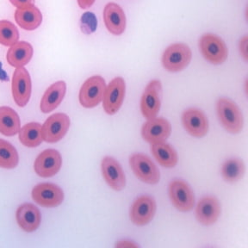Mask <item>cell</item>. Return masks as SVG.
<instances>
[{
	"label": "cell",
	"instance_id": "cell-1",
	"mask_svg": "<svg viewBox=\"0 0 248 248\" xmlns=\"http://www.w3.org/2000/svg\"><path fill=\"white\" fill-rule=\"evenodd\" d=\"M217 116L222 127L231 134H238L243 128V116L240 108L232 100L221 97L217 101Z\"/></svg>",
	"mask_w": 248,
	"mask_h": 248
},
{
	"label": "cell",
	"instance_id": "cell-2",
	"mask_svg": "<svg viewBox=\"0 0 248 248\" xmlns=\"http://www.w3.org/2000/svg\"><path fill=\"white\" fill-rule=\"evenodd\" d=\"M191 58L190 46L185 43H173L163 53V67L170 73L181 72L190 64Z\"/></svg>",
	"mask_w": 248,
	"mask_h": 248
},
{
	"label": "cell",
	"instance_id": "cell-3",
	"mask_svg": "<svg viewBox=\"0 0 248 248\" xmlns=\"http://www.w3.org/2000/svg\"><path fill=\"white\" fill-rule=\"evenodd\" d=\"M199 47L203 58L214 65H221L228 59L229 50L227 45L218 35L214 34L202 35Z\"/></svg>",
	"mask_w": 248,
	"mask_h": 248
},
{
	"label": "cell",
	"instance_id": "cell-4",
	"mask_svg": "<svg viewBox=\"0 0 248 248\" xmlns=\"http://www.w3.org/2000/svg\"><path fill=\"white\" fill-rule=\"evenodd\" d=\"M129 165L133 172L140 181L148 185H156L159 182V169L150 158L143 154H134L129 158Z\"/></svg>",
	"mask_w": 248,
	"mask_h": 248
},
{
	"label": "cell",
	"instance_id": "cell-5",
	"mask_svg": "<svg viewBox=\"0 0 248 248\" xmlns=\"http://www.w3.org/2000/svg\"><path fill=\"white\" fill-rule=\"evenodd\" d=\"M106 89L105 78L99 75L89 78L79 92V102L85 108H94L103 100Z\"/></svg>",
	"mask_w": 248,
	"mask_h": 248
},
{
	"label": "cell",
	"instance_id": "cell-6",
	"mask_svg": "<svg viewBox=\"0 0 248 248\" xmlns=\"http://www.w3.org/2000/svg\"><path fill=\"white\" fill-rule=\"evenodd\" d=\"M161 97V82L157 79L149 82L144 90L140 100V110L145 118L151 119L157 116L160 109Z\"/></svg>",
	"mask_w": 248,
	"mask_h": 248
},
{
	"label": "cell",
	"instance_id": "cell-7",
	"mask_svg": "<svg viewBox=\"0 0 248 248\" xmlns=\"http://www.w3.org/2000/svg\"><path fill=\"white\" fill-rule=\"evenodd\" d=\"M125 92L126 84L123 78L116 77L109 82L102 100L105 112L112 116L120 109L124 103Z\"/></svg>",
	"mask_w": 248,
	"mask_h": 248
},
{
	"label": "cell",
	"instance_id": "cell-8",
	"mask_svg": "<svg viewBox=\"0 0 248 248\" xmlns=\"http://www.w3.org/2000/svg\"><path fill=\"white\" fill-rule=\"evenodd\" d=\"M169 197L175 208L181 212L193 209L195 197L190 186L184 180L176 179L169 186Z\"/></svg>",
	"mask_w": 248,
	"mask_h": 248
},
{
	"label": "cell",
	"instance_id": "cell-9",
	"mask_svg": "<svg viewBox=\"0 0 248 248\" xmlns=\"http://www.w3.org/2000/svg\"><path fill=\"white\" fill-rule=\"evenodd\" d=\"M69 127V117L66 114L56 113L52 115L42 126L43 140L48 143L57 142L66 136Z\"/></svg>",
	"mask_w": 248,
	"mask_h": 248
},
{
	"label": "cell",
	"instance_id": "cell-10",
	"mask_svg": "<svg viewBox=\"0 0 248 248\" xmlns=\"http://www.w3.org/2000/svg\"><path fill=\"white\" fill-rule=\"evenodd\" d=\"M32 198L39 205L54 208L62 204L64 200V192L62 188L54 184L43 183L33 189Z\"/></svg>",
	"mask_w": 248,
	"mask_h": 248
},
{
	"label": "cell",
	"instance_id": "cell-11",
	"mask_svg": "<svg viewBox=\"0 0 248 248\" xmlns=\"http://www.w3.org/2000/svg\"><path fill=\"white\" fill-rule=\"evenodd\" d=\"M171 133L170 123L165 118L154 117L147 119L141 129V136L150 144L166 141Z\"/></svg>",
	"mask_w": 248,
	"mask_h": 248
},
{
	"label": "cell",
	"instance_id": "cell-12",
	"mask_svg": "<svg viewBox=\"0 0 248 248\" xmlns=\"http://www.w3.org/2000/svg\"><path fill=\"white\" fill-rule=\"evenodd\" d=\"M31 79L30 74L24 67H17L12 77V96L16 104L24 107L31 98Z\"/></svg>",
	"mask_w": 248,
	"mask_h": 248
},
{
	"label": "cell",
	"instance_id": "cell-13",
	"mask_svg": "<svg viewBox=\"0 0 248 248\" xmlns=\"http://www.w3.org/2000/svg\"><path fill=\"white\" fill-rule=\"evenodd\" d=\"M184 128L188 134L196 138H202L209 131V121L204 113L198 108H190L182 115Z\"/></svg>",
	"mask_w": 248,
	"mask_h": 248
},
{
	"label": "cell",
	"instance_id": "cell-14",
	"mask_svg": "<svg viewBox=\"0 0 248 248\" xmlns=\"http://www.w3.org/2000/svg\"><path fill=\"white\" fill-rule=\"evenodd\" d=\"M62 165V155L57 150L47 149L39 155L35 159L36 174L42 178H50L57 174Z\"/></svg>",
	"mask_w": 248,
	"mask_h": 248
},
{
	"label": "cell",
	"instance_id": "cell-15",
	"mask_svg": "<svg viewBox=\"0 0 248 248\" xmlns=\"http://www.w3.org/2000/svg\"><path fill=\"white\" fill-rule=\"evenodd\" d=\"M156 202L150 196H141L134 202L130 218L134 224L145 226L153 220L156 213Z\"/></svg>",
	"mask_w": 248,
	"mask_h": 248
},
{
	"label": "cell",
	"instance_id": "cell-16",
	"mask_svg": "<svg viewBox=\"0 0 248 248\" xmlns=\"http://www.w3.org/2000/svg\"><path fill=\"white\" fill-rule=\"evenodd\" d=\"M102 174L108 186L115 190H122L126 185V178L120 163L110 156H106L101 162Z\"/></svg>",
	"mask_w": 248,
	"mask_h": 248
},
{
	"label": "cell",
	"instance_id": "cell-17",
	"mask_svg": "<svg viewBox=\"0 0 248 248\" xmlns=\"http://www.w3.org/2000/svg\"><path fill=\"white\" fill-rule=\"evenodd\" d=\"M221 214V205L215 197H205L198 202L196 209L198 221L204 226H210L217 222Z\"/></svg>",
	"mask_w": 248,
	"mask_h": 248
},
{
	"label": "cell",
	"instance_id": "cell-18",
	"mask_svg": "<svg viewBox=\"0 0 248 248\" xmlns=\"http://www.w3.org/2000/svg\"><path fill=\"white\" fill-rule=\"evenodd\" d=\"M104 21L108 32L121 35L126 29V16L123 8L116 3H108L104 10Z\"/></svg>",
	"mask_w": 248,
	"mask_h": 248
},
{
	"label": "cell",
	"instance_id": "cell-19",
	"mask_svg": "<svg viewBox=\"0 0 248 248\" xmlns=\"http://www.w3.org/2000/svg\"><path fill=\"white\" fill-rule=\"evenodd\" d=\"M41 220L40 210L31 203H24L17 209L16 221L20 228L25 232L35 231L40 226Z\"/></svg>",
	"mask_w": 248,
	"mask_h": 248
},
{
	"label": "cell",
	"instance_id": "cell-20",
	"mask_svg": "<svg viewBox=\"0 0 248 248\" xmlns=\"http://www.w3.org/2000/svg\"><path fill=\"white\" fill-rule=\"evenodd\" d=\"M66 85L64 81L55 82L51 85L43 95L40 108L43 113L53 111L62 103L66 95Z\"/></svg>",
	"mask_w": 248,
	"mask_h": 248
},
{
	"label": "cell",
	"instance_id": "cell-21",
	"mask_svg": "<svg viewBox=\"0 0 248 248\" xmlns=\"http://www.w3.org/2000/svg\"><path fill=\"white\" fill-rule=\"evenodd\" d=\"M15 20L20 27L25 31H35L42 24L43 15L38 8L31 5L17 8L15 12Z\"/></svg>",
	"mask_w": 248,
	"mask_h": 248
},
{
	"label": "cell",
	"instance_id": "cell-22",
	"mask_svg": "<svg viewBox=\"0 0 248 248\" xmlns=\"http://www.w3.org/2000/svg\"><path fill=\"white\" fill-rule=\"evenodd\" d=\"M33 47L27 42H17L8 50L6 59L12 66L16 68L27 65L33 56Z\"/></svg>",
	"mask_w": 248,
	"mask_h": 248
},
{
	"label": "cell",
	"instance_id": "cell-23",
	"mask_svg": "<svg viewBox=\"0 0 248 248\" xmlns=\"http://www.w3.org/2000/svg\"><path fill=\"white\" fill-rule=\"evenodd\" d=\"M151 145L152 153L160 166L166 168H172L178 164V154L170 144L163 141Z\"/></svg>",
	"mask_w": 248,
	"mask_h": 248
},
{
	"label": "cell",
	"instance_id": "cell-24",
	"mask_svg": "<svg viewBox=\"0 0 248 248\" xmlns=\"http://www.w3.org/2000/svg\"><path fill=\"white\" fill-rule=\"evenodd\" d=\"M20 130V118L10 107H0V133L5 136H13Z\"/></svg>",
	"mask_w": 248,
	"mask_h": 248
},
{
	"label": "cell",
	"instance_id": "cell-25",
	"mask_svg": "<svg viewBox=\"0 0 248 248\" xmlns=\"http://www.w3.org/2000/svg\"><path fill=\"white\" fill-rule=\"evenodd\" d=\"M19 140L25 147H38L43 142V128L38 123L24 125L19 130Z\"/></svg>",
	"mask_w": 248,
	"mask_h": 248
},
{
	"label": "cell",
	"instance_id": "cell-26",
	"mask_svg": "<svg viewBox=\"0 0 248 248\" xmlns=\"http://www.w3.org/2000/svg\"><path fill=\"white\" fill-rule=\"evenodd\" d=\"M245 173V164L241 159L232 158L226 160L221 167V176L226 182H237Z\"/></svg>",
	"mask_w": 248,
	"mask_h": 248
},
{
	"label": "cell",
	"instance_id": "cell-27",
	"mask_svg": "<svg viewBox=\"0 0 248 248\" xmlns=\"http://www.w3.org/2000/svg\"><path fill=\"white\" fill-rule=\"evenodd\" d=\"M19 156L15 147L4 140L0 139V167L15 168L18 165Z\"/></svg>",
	"mask_w": 248,
	"mask_h": 248
},
{
	"label": "cell",
	"instance_id": "cell-28",
	"mask_svg": "<svg viewBox=\"0 0 248 248\" xmlns=\"http://www.w3.org/2000/svg\"><path fill=\"white\" fill-rule=\"evenodd\" d=\"M19 40V32L13 23L7 20L0 21V44L12 46Z\"/></svg>",
	"mask_w": 248,
	"mask_h": 248
},
{
	"label": "cell",
	"instance_id": "cell-29",
	"mask_svg": "<svg viewBox=\"0 0 248 248\" xmlns=\"http://www.w3.org/2000/svg\"><path fill=\"white\" fill-rule=\"evenodd\" d=\"M248 36L246 35L243 38L240 40V54L243 56V58L245 59V61L247 62L248 59Z\"/></svg>",
	"mask_w": 248,
	"mask_h": 248
},
{
	"label": "cell",
	"instance_id": "cell-30",
	"mask_svg": "<svg viewBox=\"0 0 248 248\" xmlns=\"http://www.w3.org/2000/svg\"><path fill=\"white\" fill-rule=\"evenodd\" d=\"M10 2L16 8L27 7L35 4V0H10Z\"/></svg>",
	"mask_w": 248,
	"mask_h": 248
},
{
	"label": "cell",
	"instance_id": "cell-31",
	"mask_svg": "<svg viewBox=\"0 0 248 248\" xmlns=\"http://www.w3.org/2000/svg\"><path fill=\"white\" fill-rule=\"evenodd\" d=\"M78 4L81 9L90 8L95 3V0H77Z\"/></svg>",
	"mask_w": 248,
	"mask_h": 248
}]
</instances>
